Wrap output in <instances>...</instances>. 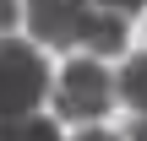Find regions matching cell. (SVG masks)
Returning a JSON list of instances; mask_svg holds the SVG:
<instances>
[{"label": "cell", "mask_w": 147, "mask_h": 141, "mask_svg": "<svg viewBox=\"0 0 147 141\" xmlns=\"http://www.w3.org/2000/svg\"><path fill=\"white\" fill-rule=\"evenodd\" d=\"M44 92H49V65H44V54H33V43L0 38V120L33 114Z\"/></svg>", "instance_id": "1"}, {"label": "cell", "mask_w": 147, "mask_h": 141, "mask_svg": "<svg viewBox=\"0 0 147 141\" xmlns=\"http://www.w3.org/2000/svg\"><path fill=\"white\" fill-rule=\"evenodd\" d=\"M109 103H115V76H109L98 60L65 65V76H60V87H55V109H60L65 120H98V114H109Z\"/></svg>", "instance_id": "2"}, {"label": "cell", "mask_w": 147, "mask_h": 141, "mask_svg": "<svg viewBox=\"0 0 147 141\" xmlns=\"http://www.w3.org/2000/svg\"><path fill=\"white\" fill-rule=\"evenodd\" d=\"M22 16L33 22V38H38V43L71 49V43L87 38V27H93L98 11H93V0H27Z\"/></svg>", "instance_id": "3"}, {"label": "cell", "mask_w": 147, "mask_h": 141, "mask_svg": "<svg viewBox=\"0 0 147 141\" xmlns=\"http://www.w3.org/2000/svg\"><path fill=\"white\" fill-rule=\"evenodd\" d=\"M82 43H87V54H120L125 49V16L120 11H98Z\"/></svg>", "instance_id": "4"}, {"label": "cell", "mask_w": 147, "mask_h": 141, "mask_svg": "<svg viewBox=\"0 0 147 141\" xmlns=\"http://www.w3.org/2000/svg\"><path fill=\"white\" fill-rule=\"evenodd\" d=\"M120 103H131L136 114H147V54H131L125 71H120Z\"/></svg>", "instance_id": "5"}, {"label": "cell", "mask_w": 147, "mask_h": 141, "mask_svg": "<svg viewBox=\"0 0 147 141\" xmlns=\"http://www.w3.org/2000/svg\"><path fill=\"white\" fill-rule=\"evenodd\" d=\"M0 141H60V130L38 114H16V120H0Z\"/></svg>", "instance_id": "6"}, {"label": "cell", "mask_w": 147, "mask_h": 141, "mask_svg": "<svg viewBox=\"0 0 147 141\" xmlns=\"http://www.w3.org/2000/svg\"><path fill=\"white\" fill-rule=\"evenodd\" d=\"M16 22H22V5L16 0H0V33H11Z\"/></svg>", "instance_id": "7"}, {"label": "cell", "mask_w": 147, "mask_h": 141, "mask_svg": "<svg viewBox=\"0 0 147 141\" xmlns=\"http://www.w3.org/2000/svg\"><path fill=\"white\" fill-rule=\"evenodd\" d=\"M98 5H104V11H120V16H125V11H142L147 0H98Z\"/></svg>", "instance_id": "8"}, {"label": "cell", "mask_w": 147, "mask_h": 141, "mask_svg": "<svg viewBox=\"0 0 147 141\" xmlns=\"http://www.w3.org/2000/svg\"><path fill=\"white\" fill-rule=\"evenodd\" d=\"M125 141H147V114L136 120V125H131V136H125Z\"/></svg>", "instance_id": "9"}, {"label": "cell", "mask_w": 147, "mask_h": 141, "mask_svg": "<svg viewBox=\"0 0 147 141\" xmlns=\"http://www.w3.org/2000/svg\"><path fill=\"white\" fill-rule=\"evenodd\" d=\"M76 141H120V136H109V130H87V136H76Z\"/></svg>", "instance_id": "10"}]
</instances>
